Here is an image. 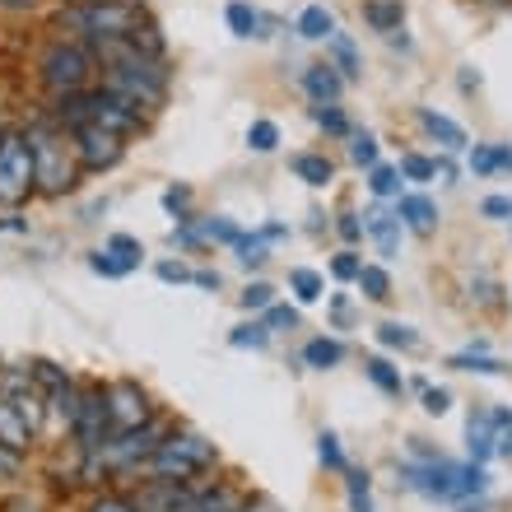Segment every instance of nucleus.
Returning <instances> with one entry per match:
<instances>
[{"instance_id":"1","label":"nucleus","mask_w":512,"mask_h":512,"mask_svg":"<svg viewBox=\"0 0 512 512\" xmlns=\"http://www.w3.org/2000/svg\"><path fill=\"white\" fill-rule=\"evenodd\" d=\"M94 56H98V70H103V89L131 98L135 108L154 112L168 98V66L159 56H145L131 38L98 42Z\"/></svg>"},{"instance_id":"2","label":"nucleus","mask_w":512,"mask_h":512,"mask_svg":"<svg viewBox=\"0 0 512 512\" xmlns=\"http://www.w3.org/2000/svg\"><path fill=\"white\" fill-rule=\"evenodd\" d=\"M28 149H33V168H38V191L42 196H66L75 191V177H80V163H75V149H70V135L42 112L38 122L24 126Z\"/></svg>"},{"instance_id":"3","label":"nucleus","mask_w":512,"mask_h":512,"mask_svg":"<svg viewBox=\"0 0 512 512\" xmlns=\"http://www.w3.org/2000/svg\"><path fill=\"white\" fill-rule=\"evenodd\" d=\"M94 75H98V56H94V47L80 38H56V42H47V52L38 56V84L52 98L94 89V84H89Z\"/></svg>"},{"instance_id":"4","label":"nucleus","mask_w":512,"mask_h":512,"mask_svg":"<svg viewBox=\"0 0 512 512\" xmlns=\"http://www.w3.org/2000/svg\"><path fill=\"white\" fill-rule=\"evenodd\" d=\"M219 466L215 443L196 429H173L159 443V452L149 457V480H201Z\"/></svg>"},{"instance_id":"5","label":"nucleus","mask_w":512,"mask_h":512,"mask_svg":"<svg viewBox=\"0 0 512 512\" xmlns=\"http://www.w3.org/2000/svg\"><path fill=\"white\" fill-rule=\"evenodd\" d=\"M140 24H149V14L140 10L135 0H112V5H66V14H61V28L80 33V42H89V47L131 38Z\"/></svg>"},{"instance_id":"6","label":"nucleus","mask_w":512,"mask_h":512,"mask_svg":"<svg viewBox=\"0 0 512 512\" xmlns=\"http://www.w3.org/2000/svg\"><path fill=\"white\" fill-rule=\"evenodd\" d=\"M70 433H75V447H80V457H98V452H103V447L117 438V429H112L108 387H98V382H84L80 410H75V419H70Z\"/></svg>"},{"instance_id":"7","label":"nucleus","mask_w":512,"mask_h":512,"mask_svg":"<svg viewBox=\"0 0 512 512\" xmlns=\"http://www.w3.org/2000/svg\"><path fill=\"white\" fill-rule=\"evenodd\" d=\"M38 191V168H33V149L24 131L0 135V205H19Z\"/></svg>"},{"instance_id":"8","label":"nucleus","mask_w":512,"mask_h":512,"mask_svg":"<svg viewBox=\"0 0 512 512\" xmlns=\"http://www.w3.org/2000/svg\"><path fill=\"white\" fill-rule=\"evenodd\" d=\"M401 480H405V489H415L424 499H438V503L461 499V466L433 457L429 447H415V461L401 466Z\"/></svg>"},{"instance_id":"9","label":"nucleus","mask_w":512,"mask_h":512,"mask_svg":"<svg viewBox=\"0 0 512 512\" xmlns=\"http://www.w3.org/2000/svg\"><path fill=\"white\" fill-rule=\"evenodd\" d=\"M66 135H70V149H75L80 173H108V168H117V163H122V154H126L122 135L103 131V126H94V122L75 126V131H66Z\"/></svg>"},{"instance_id":"10","label":"nucleus","mask_w":512,"mask_h":512,"mask_svg":"<svg viewBox=\"0 0 512 512\" xmlns=\"http://www.w3.org/2000/svg\"><path fill=\"white\" fill-rule=\"evenodd\" d=\"M196 494H201V485H191V480H145L131 494V503L135 512H187Z\"/></svg>"},{"instance_id":"11","label":"nucleus","mask_w":512,"mask_h":512,"mask_svg":"<svg viewBox=\"0 0 512 512\" xmlns=\"http://www.w3.org/2000/svg\"><path fill=\"white\" fill-rule=\"evenodd\" d=\"M108 405H112V429H117V433H131V429H140V424H149V419H154V405H149L145 387H140V382H131V378L112 382V387H108Z\"/></svg>"},{"instance_id":"12","label":"nucleus","mask_w":512,"mask_h":512,"mask_svg":"<svg viewBox=\"0 0 512 512\" xmlns=\"http://www.w3.org/2000/svg\"><path fill=\"white\" fill-rule=\"evenodd\" d=\"M303 89H308V98L317 108H326V103H336V98L345 94V75H340L331 61H322V66L303 70Z\"/></svg>"},{"instance_id":"13","label":"nucleus","mask_w":512,"mask_h":512,"mask_svg":"<svg viewBox=\"0 0 512 512\" xmlns=\"http://www.w3.org/2000/svg\"><path fill=\"white\" fill-rule=\"evenodd\" d=\"M401 229H405L401 215H391V210H368L364 215V233L378 243V252L387 256V261L401 252Z\"/></svg>"},{"instance_id":"14","label":"nucleus","mask_w":512,"mask_h":512,"mask_svg":"<svg viewBox=\"0 0 512 512\" xmlns=\"http://www.w3.org/2000/svg\"><path fill=\"white\" fill-rule=\"evenodd\" d=\"M396 215H401L405 229H415V233H433V229H438V205H433L429 196H419V191H410V196H401V201H396Z\"/></svg>"},{"instance_id":"15","label":"nucleus","mask_w":512,"mask_h":512,"mask_svg":"<svg viewBox=\"0 0 512 512\" xmlns=\"http://www.w3.org/2000/svg\"><path fill=\"white\" fill-rule=\"evenodd\" d=\"M0 447H10V452H19V457L33 447V429H28L24 415H19L5 396H0Z\"/></svg>"},{"instance_id":"16","label":"nucleus","mask_w":512,"mask_h":512,"mask_svg":"<svg viewBox=\"0 0 512 512\" xmlns=\"http://www.w3.org/2000/svg\"><path fill=\"white\" fill-rule=\"evenodd\" d=\"M326 52H331V66H336L345 80H359V75H364V61H359V47H354L350 33H331V38H326Z\"/></svg>"},{"instance_id":"17","label":"nucleus","mask_w":512,"mask_h":512,"mask_svg":"<svg viewBox=\"0 0 512 512\" xmlns=\"http://www.w3.org/2000/svg\"><path fill=\"white\" fill-rule=\"evenodd\" d=\"M466 447H471V461H480V466L494 457V415H489V410L471 415V424H466Z\"/></svg>"},{"instance_id":"18","label":"nucleus","mask_w":512,"mask_h":512,"mask_svg":"<svg viewBox=\"0 0 512 512\" xmlns=\"http://www.w3.org/2000/svg\"><path fill=\"white\" fill-rule=\"evenodd\" d=\"M419 126H424L433 140H443V149H466V131H461L452 117H443V112L419 108Z\"/></svg>"},{"instance_id":"19","label":"nucleus","mask_w":512,"mask_h":512,"mask_svg":"<svg viewBox=\"0 0 512 512\" xmlns=\"http://www.w3.org/2000/svg\"><path fill=\"white\" fill-rule=\"evenodd\" d=\"M364 19L378 28V33H401L405 5L401 0H364Z\"/></svg>"},{"instance_id":"20","label":"nucleus","mask_w":512,"mask_h":512,"mask_svg":"<svg viewBox=\"0 0 512 512\" xmlns=\"http://www.w3.org/2000/svg\"><path fill=\"white\" fill-rule=\"evenodd\" d=\"M364 373H368V382H373L378 391H387V396H401V391H405L401 368H391V359H382V354H368Z\"/></svg>"},{"instance_id":"21","label":"nucleus","mask_w":512,"mask_h":512,"mask_svg":"<svg viewBox=\"0 0 512 512\" xmlns=\"http://www.w3.org/2000/svg\"><path fill=\"white\" fill-rule=\"evenodd\" d=\"M447 368H461V373H489V378H494V373H503L499 359H494V354H485V340H475L471 350L452 354V359H447Z\"/></svg>"},{"instance_id":"22","label":"nucleus","mask_w":512,"mask_h":512,"mask_svg":"<svg viewBox=\"0 0 512 512\" xmlns=\"http://www.w3.org/2000/svg\"><path fill=\"white\" fill-rule=\"evenodd\" d=\"M331 33H336V19H331V10H326V5H308V10L298 14V38L326 42Z\"/></svg>"},{"instance_id":"23","label":"nucleus","mask_w":512,"mask_h":512,"mask_svg":"<svg viewBox=\"0 0 512 512\" xmlns=\"http://www.w3.org/2000/svg\"><path fill=\"white\" fill-rule=\"evenodd\" d=\"M340 359H345V345L331 336H312L308 345H303V364L308 368H336Z\"/></svg>"},{"instance_id":"24","label":"nucleus","mask_w":512,"mask_h":512,"mask_svg":"<svg viewBox=\"0 0 512 512\" xmlns=\"http://www.w3.org/2000/svg\"><path fill=\"white\" fill-rule=\"evenodd\" d=\"M294 173L308 182V187H326L331 177H336V163L326 159V154H294Z\"/></svg>"},{"instance_id":"25","label":"nucleus","mask_w":512,"mask_h":512,"mask_svg":"<svg viewBox=\"0 0 512 512\" xmlns=\"http://www.w3.org/2000/svg\"><path fill=\"white\" fill-rule=\"evenodd\" d=\"M224 19H229V28L238 33V38H261V14H256L247 0H229Z\"/></svg>"},{"instance_id":"26","label":"nucleus","mask_w":512,"mask_h":512,"mask_svg":"<svg viewBox=\"0 0 512 512\" xmlns=\"http://www.w3.org/2000/svg\"><path fill=\"white\" fill-rule=\"evenodd\" d=\"M289 289H294V298H298V303H317V298L326 294V280H322V275H317V270L298 266V270H289Z\"/></svg>"},{"instance_id":"27","label":"nucleus","mask_w":512,"mask_h":512,"mask_svg":"<svg viewBox=\"0 0 512 512\" xmlns=\"http://www.w3.org/2000/svg\"><path fill=\"white\" fill-rule=\"evenodd\" d=\"M354 284L364 289V298H368V303H387V298H391V275H387V270H382V266H364V270H359V280H354Z\"/></svg>"},{"instance_id":"28","label":"nucleus","mask_w":512,"mask_h":512,"mask_svg":"<svg viewBox=\"0 0 512 512\" xmlns=\"http://www.w3.org/2000/svg\"><path fill=\"white\" fill-rule=\"evenodd\" d=\"M368 191L373 196H396L401 201V168H391V163H378V168H368Z\"/></svg>"},{"instance_id":"29","label":"nucleus","mask_w":512,"mask_h":512,"mask_svg":"<svg viewBox=\"0 0 512 512\" xmlns=\"http://www.w3.org/2000/svg\"><path fill=\"white\" fill-rule=\"evenodd\" d=\"M229 345H233V350H266V345H270V326H266V322H243V326H233Z\"/></svg>"},{"instance_id":"30","label":"nucleus","mask_w":512,"mask_h":512,"mask_svg":"<svg viewBox=\"0 0 512 512\" xmlns=\"http://www.w3.org/2000/svg\"><path fill=\"white\" fill-rule=\"evenodd\" d=\"M345 489H350V512H373V480H368V471H345Z\"/></svg>"},{"instance_id":"31","label":"nucleus","mask_w":512,"mask_h":512,"mask_svg":"<svg viewBox=\"0 0 512 512\" xmlns=\"http://www.w3.org/2000/svg\"><path fill=\"white\" fill-rule=\"evenodd\" d=\"M247 145H252L256 154H270V149L280 145V126L266 122V117H256V122L247 126Z\"/></svg>"},{"instance_id":"32","label":"nucleus","mask_w":512,"mask_h":512,"mask_svg":"<svg viewBox=\"0 0 512 512\" xmlns=\"http://www.w3.org/2000/svg\"><path fill=\"white\" fill-rule=\"evenodd\" d=\"M196 229H201V238L205 243H233L238 247V238H243V229H238V224H229V219H201V224H196Z\"/></svg>"},{"instance_id":"33","label":"nucleus","mask_w":512,"mask_h":512,"mask_svg":"<svg viewBox=\"0 0 512 512\" xmlns=\"http://www.w3.org/2000/svg\"><path fill=\"white\" fill-rule=\"evenodd\" d=\"M312 122L322 126L326 135H354V126H350V117L336 108V103H326V108H312Z\"/></svg>"},{"instance_id":"34","label":"nucleus","mask_w":512,"mask_h":512,"mask_svg":"<svg viewBox=\"0 0 512 512\" xmlns=\"http://www.w3.org/2000/svg\"><path fill=\"white\" fill-rule=\"evenodd\" d=\"M108 252L122 261V266H140V256H145V247H140V238H131V233H112L108 238Z\"/></svg>"},{"instance_id":"35","label":"nucleus","mask_w":512,"mask_h":512,"mask_svg":"<svg viewBox=\"0 0 512 512\" xmlns=\"http://www.w3.org/2000/svg\"><path fill=\"white\" fill-rule=\"evenodd\" d=\"M350 159L359 163V168H378V135L354 131L350 135Z\"/></svg>"},{"instance_id":"36","label":"nucleus","mask_w":512,"mask_h":512,"mask_svg":"<svg viewBox=\"0 0 512 512\" xmlns=\"http://www.w3.org/2000/svg\"><path fill=\"white\" fill-rule=\"evenodd\" d=\"M378 340L387 345V350H415V345H419V336L410 331V326H401V322H382L378 326Z\"/></svg>"},{"instance_id":"37","label":"nucleus","mask_w":512,"mask_h":512,"mask_svg":"<svg viewBox=\"0 0 512 512\" xmlns=\"http://www.w3.org/2000/svg\"><path fill=\"white\" fill-rule=\"evenodd\" d=\"M238 261H243L247 270H252V266H266V261H270L266 238H261V233H243V238H238Z\"/></svg>"},{"instance_id":"38","label":"nucleus","mask_w":512,"mask_h":512,"mask_svg":"<svg viewBox=\"0 0 512 512\" xmlns=\"http://www.w3.org/2000/svg\"><path fill=\"white\" fill-rule=\"evenodd\" d=\"M401 177L405 182H433L438 177V168H433V159H424V154H401Z\"/></svg>"},{"instance_id":"39","label":"nucleus","mask_w":512,"mask_h":512,"mask_svg":"<svg viewBox=\"0 0 512 512\" xmlns=\"http://www.w3.org/2000/svg\"><path fill=\"white\" fill-rule=\"evenodd\" d=\"M163 210H168L177 224H191V187H168L163 191Z\"/></svg>"},{"instance_id":"40","label":"nucleus","mask_w":512,"mask_h":512,"mask_svg":"<svg viewBox=\"0 0 512 512\" xmlns=\"http://www.w3.org/2000/svg\"><path fill=\"white\" fill-rule=\"evenodd\" d=\"M317 457H322L326 471H350V466H345V452H340V438H336V433H322V438H317Z\"/></svg>"},{"instance_id":"41","label":"nucleus","mask_w":512,"mask_h":512,"mask_svg":"<svg viewBox=\"0 0 512 512\" xmlns=\"http://www.w3.org/2000/svg\"><path fill=\"white\" fill-rule=\"evenodd\" d=\"M238 303H243L247 312H266L270 303H275V289H270V284H261V280H256V284H247L243 294H238Z\"/></svg>"},{"instance_id":"42","label":"nucleus","mask_w":512,"mask_h":512,"mask_svg":"<svg viewBox=\"0 0 512 512\" xmlns=\"http://www.w3.org/2000/svg\"><path fill=\"white\" fill-rule=\"evenodd\" d=\"M89 266H94L98 275H108V280H122V275H131V266H122V261H117V256L108 252V247H103V252H94V256H89Z\"/></svg>"},{"instance_id":"43","label":"nucleus","mask_w":512,"mask_h":512,"mask_svg":"<svg viewBox=\"0 0 512 512\" xmlns=\"http://www.w3.org/2000/svg\"><path fill=\"white\" fill-rule=\"evenodd\" d=\"M359 270H364L359 252H336L331 256V275H336V280H359Z\"/></svg>"},{"instance_id":"44","label":"nucleus","mask_w":512,"mask_h":512,"mask_svg":"<svg viewBox=\"0 0 512 512\" xmlns=\"http://www.w3.org/2000/svg\"><path fill=\"white\" fill-rule=\"evenodd\" d=\"M266 326H270V331H294V326H298V308L270 303V308H266Z\"/></svg>"},{"instance_id":"45","label":"nucleus","mask_w":512,"mask_h":512,"mask_svg":"<svg viewBox=\"0 0 512 512\" xmlns=\"http://www.w3.org/2000/svg\"><path fill=\"white\" fill-rule=\"evenodd\" d=\"M84 512H135V503H131V494H98Z\"/></svg>"},{"instance_id":"46","label":"nucleus","mask_w":512,"mask_h":512,"mask_svg":"<svg viewBox=\"0 0 512 512\" xmlns=\"http://www.w3.org/2000/svg\"><path fill=\"white\" fill-rule=\"evenodd\" d=\"M471 168L480 177H489V173H499V149L494 145H475V154H471Z\"/></svg>"},{"instance_id":"47","label":"nucleus","mask_w":512,"mask_h":512,"mask_svg":"<svg viewBox=\"0 0 512 512\" xmlns=\"http://www.w3.org/2000/svg\"><path fill=\"white\" fill-rule=\"evenodd\" d=\"M480 215L485 219H512V196H485V201H480Z\"/></svg>"},{"instance_id":"48","label":"nucleus","mask_w":512,"mask_h":512,"mask_svg":"<svg viewBox=\"0 0 512 512\" xmlns=\"http://www.w3.org/2000/svg\"><path fill=\"white\" fill-rule=\"evenodd\" d=\"M159 280H163V284H187L191 270L182 266V261H159Z\"/></svg>"},{"instance_id":"49","label":"nucleus","mask_w":512,"mask_h":512,"mask_svg":"<svg viewBox=\"0 0 512 512\" xmlns=\"http://www.w3.org/2000/svg\"><path fill=\"white\" fill-rule=\"evenodd\" d=\"M447 405H452V396H447L443 387H424V410H429V415H443Z\"/></svg>"},{"instance_id":"50","label":"nucleus","mask_w":512,"mask_h":512,"mask_svg":"<svg viewBox=\"0 0 512 512\" xmlns=\"http://www.w3.org/2000/svg\"><path fill=\"white\" fill-rule=\"evenodd\" d=\"M0 512H42V503L33 494H10V499L0 503Z\"/></svg>"},{"instance_id":"51","label":"nucleus","mask_w":512,"mask_h":512,"mask_svg":"<svg viewBox=\"0 0 512 512\" xmlns=\"http://www.w3.org/2000/svg\"><path fill=\"white\" fill-rule=\"evenodd\" d=\"M340 238H345V243H359V238H364V224H359V215H340Z\"/></svg>"},{"instance_id":"52","label":"nucleus","mask_w":512,"mask_h":512,"mask_svg":"<svg viewBox=\"0 0 512 512\" xmlns=\"http://www.w3.org/2000/svg\"><path fill=\"white\" fill-rule=\"evenodd\" d=\"M494 457H512V424H508V429H499V424H494Z\"/></svg>"},{"instance_id":"53","label":"nucleus","mask_w":512,"mask_h":512,"mask_svg":"<svg viewBox=\"0 0 512 512\" xmlns=\"http://www.w3.org/2000/svg\"><path fill=\"white\" fill-rule=\"evenodd\" d=\"M191 280L201 284V289H219V270H196Z\"/></svg>"},{"instance_id":"54","label":"nucleus","mask_w":512,"mask_h":512,"mask_svg":"<svg viewBox=\"0 0 512 512\" xmlns=\"http://www.w3.org/2000/svg\"><path fill=\"white\" fill-rule=\"evenodd\" d=\"M433 168H438V177H443V182H452V177H457V163H452V159H433Z\"/></svg>"},{"instance_id":"55","label":"nucleus","mask_w":512,"mask_h":512,"mask_svg":"<svg viewBox=\"0 0 512 512\" xmlns=\"http://www.w3.org/2000/svg\"><path fill=\"white\" fill-rule=\"evenodd\" d=\"M243 512H280V508H275L270 499H247V503H243Z\"/></svg>"},{"instance_id":"56","label":"nucleus","mask_w":512,"mask_h":512,"mask_svg":"<svg viewBox=\"0 0 512 512\" xmlns=\"http://www.w3.org/2000/svg\"><path fill=\"white\" fill-rule=\"evenodd\" d=\"M284 233H289L284 224H266V229H261V238H266V243H275V238H284Z\"/></svg>"},{"instance_id":"57","label":"nucleus","mask_w":512,"mask_h":512,"mask_svg":"<svg viewBox=\"0 0 512 512\" xmlns=\"http://www.w3.org/2000/svg\"><path fill=\"white\" fill-rule=\"evenodd\" d=\"M0 229H10V233H24L28 224H24V219H19V215H10V219H0Z\"/></svg>"},{"instance_id":"58","label":"nucleus","mask_w":512,"mask_h":512,"mask_svg":"<svg viewBox=\"0 0 512 512\" xmlns=\"http://www.w3.org/2000/svg\"><path fill=\"white\" fill-rule=\"evenodd\" d=\"M0 5H5V10H33L38 0H0Z\"/></svg>"},{"instance_id":"59","label":"nucleus","mask_w":512,"mask_h":512,"mask_svg":"<svg viewBox=\"0 0 512 512\" xmlns=\"http://www.w3.org/2000/svg\"><path fill=\"white\" fill-rule=\"evenodd\" d=\"M499 149V168H512V145H494Z\"/></svg>"},{"instance_id":"60","label":"nucleus","mask_w":512,"mask_h":512,"mask_svg":"<svg viewBox=\"0 0 512 512\" xmlns=\"http://www.w3.org/2000/svg\"><path fill=\"white\" fill-rule=\"evenodd\" d=\"M66 5H112V0H66Z\"/></svg>"},{"instance_id":"61","label":"nucleus","mask_w":512,"mask_h":512,"mask_svg":"<svg viewBox=\"0 0 512 512\" xmlns=\"http://www.w3.org/2000/svg\"><path fill=\"white\" fill-rule=\"evenodd\" d=\"M0 135H5V131H0Z\"/></svg>"}]
</instances>
